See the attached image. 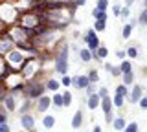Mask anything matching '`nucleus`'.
<instances>
[{"label": "nucleus", "mask_w": 147, "mask_h": 132, "mask_svg": "<svg viewBox=\"0 0 147 132\" xmlns=\"http://www.w3.org/2000/svg\"><path fill=\"white\" fill-rule=\"evenodd\" d=\"M46 92V83L39 79V77H33V79L24 81V90H22V97L24 99H31V101H37L39 97H42Z\"/></svg>", "instance_id": "f257e3e1"}, {"label": "nucleus", "mask_w": 147, "mask_h": 132, "mask_svg": "<svg viewBox=\"0 0 147 132\" xmlns=\"http://www.w3.org/2000/svg\"><path fill=\"white\" fill-rule=\"evenodd\" d=\"M55 74L59 75H68V70H70V50H68L66 44H61L57 50H55Z\"/></svg>", "instance_id": "f03ea898"}, {"label": "nucleus", "mask_w": 147, "mask_h": 132, "mask_svg": "<svg viewBox=\"0 0 147 132\" xmlns=\"http://www.w3.org/2000/svg\"><path fill=\"white\" fill-rule=\"evenodd\" d=\"M18 9L13 6H6V4H0V22H6L7 26H13L18 22Z\"/></svg>", "instance_id": "7ed1b4c3"}, {"label": "nucleus", "mask_w": 147, "mask_h": 132, "mask_svg": "<svg viewBox=\"0 0 147 132\" xmlns=\"http://www.w3.org/2000/svg\"><path fill=\"white\" fill-rule=\"evenodd\" d=\"M6 62L13 68V70L20 72L22 64L26 62V55H24V52H22V50H18V48H13L11 52H9L7 55H6Z\"/></svg>", "instance_id": "20e7f679"}, {"label": "nucleus", "mask_w": 147, "mask_h": 132, "mask_svg": "<svg viewBox=\"0 0 147 132\" xmlns=\"http://www.w3.org/2000/svg\"><path fill=\"white\" fill-rule=\"evenodd\" d=\"M7 37L13 40V42H24V40H30V35H28V29L26 28H22L20 24H13V26H9V29H7Z\"/></svg>", "instance_id": "39448f33"}, {"label": "nucleus", "mask_w": 147, "mask_h": 132, "mask_svg": "<svg viewBox=\"0 0 147 132\" xmlns=\"http://www.w3.org/2000/svg\"><path fill=\"white\" fill-rule=\"evenodd\" d=\"M144 95H145L144 86H142L140 83H134V84L131 86V90H129V95H127L125 101H127V103H131V105H138V101H140Z\"/></svg>", "instance_id": "423d86ee"}, {"label": "nucleus", "mask_w": 147, "mask_h": 132, "mask_svg": "<svg viewBox=\"0 0 147 132\" xmlns=\"http://www.w3.org/2000/svg\"><path fill=\"white\" fill-rule=\"evenodd\" d=\"M20 125H22V129H24L26 132H35L37 129V125H35V116L33 114H22L20 116Z\"/></svg>", "instance_id": "0eeeda50"}, {"label": "nucleus", "mask_w": 147, "mask_h": 132, "mask_svg": "<svg viewBox=\"0 0 147 132\" xmlns=\"http://www.w3.org/2000/svg\"><path fill=\"white\" fill-rule=\"evenodd\" d=\"M52 107V95H42L35 101V110L40 112V114H46Z\"/></svg>", "instance_id": "6e6552de"}, {"label": "nucleus", "mask_w": 147, "mask_h": 132, "mask_svg": "<svg viewBox=\"0 0 147 132\" xmlns=\"http://www.w3.org/2000/svg\"><path fill=\"white\" fill-rule=\"evenodd\" d=\"M90 84V79H88V75H74L72 77V86L76 90H85L86 86Z\"/></svg>", "instance_id": "1a4fd4ad"}, {"label": "nucleus", "mask_w": 147, "mask_h": 132, "mask_svg": "<svg viewBox=\"0 0 147 132\" xmlns=\"http://www.w3.org/2000/svg\"><path fill=\"white\" fill-rule=\"evenodd\" d=\"M13 48H15V42H13L7 35H2V37H0V55H7Z\"/></svg>", "instance_id": "9d476101"}, {"label": "nucleus", "mask_w": 147, "mask_h": 132, "mask_svg": "<svg viewBox=\"0 0 147 132\" xmlns=\"http://www.w3.org/2000/svg\"><path fill=\"white\" fill-rule=\"evenodd\" d=\"M4 108H6L7 112H17L18 110V97L13 94H7L6 101H4Z\"/></svg>", "instance_id": "9b49d317"}, {"label": "nucleus", "mask_w": 147, "mask_h": 132, "mask_svg": "<svg viewBox=\"0 0 147 132\" xmlns=\"http://www.w3.org/2000/svg\"><path fill=\"white\" fill-rule=\"evenodd\" d=\"M101 105V97L98 95V92L92 94V95H86V107H88V110H98Z\"/></svg>", "instance_id": "f8f14e48"}, {"label": "nucleus", "mask_w": 147, "mask_h": 132, "mask_svg": "<svg viewBox=\"0 0 147 132\" xmlns=\"http://www.w3.org/2000/svg\"><path fill=\"white\" fill-rule=\"evenodd\" d=\"M44 83H46V90H48V92H52V94L59 92V86H61V81H57L55 77H48V79H46Z\"/></svg>", "instance_id": "ddd939ff"}, {"label": "nucleus", "mask_w": 147, "mask_h": 132, "mask_svg": "<svg viewBox=\"0 0 147 132\" xmlns=\"http://www.w3.org/2000/svg\"><path fill=\"white\" fill-rule=\"evenodd\" d=\"M83 121H85V114H83V110H76L72 116V129H79V127L83 125Z\"/></svg>", "instance_id": "4468645a"}, {"label": "nucleus", "mask_w": 147, "mask_h": 132, "mask_svg": "<svg viewBox=\"0 0 147 132\" xmlns=\"http://www.w3.org/2000/svg\"><path fill=\"white\" fill-rule=\"evenodd\" d=\"M92 55H94V61H98V62H101L103 59H107L109 57V48L107 46H99L96 52H92Z\"/></svg>", "instance_id": "2eb2a0df"}, {"label": "nucleus", "mask_w": 147, "mask_h": 132, "mask_svg": "<svg viewBox=\"0 0 147 132\" xmlns=\"http://www.w3.org/2000/svg\"><path fill=\"white\" fill-rule=\"evenodd\" d=\"M125 127H127V121H125V117H123V116H116V117H114L112 129L116 130V132H123V130H125Z\"/></svg>", "instance_id": "dca6fc26"}, {"label": "nucleus", "mask_w": 147, "mask_h": 132, "mask_svg": "<svg viewBox=\"0 0 147 132\" xmlns=\"http://www.w3.org/2000/svg\"><path fill=\"white\" fill-rule=\"evenodd\" d=\"M99 108L103 110V114H107V112H112V108H114V105H112V97H110V95H107V97H103V99H101V105H99Z\"/></svg>", "instance_id": "f3484780"}, {"label": "nucleus", "mask_w": 147, "mask_h": 132, "mask_svg": "<svg viewBox=\"0 0 147 132\" xmlns=\"http://www.w3.org/2000/svg\"><path fill=\"white\" fill-rule=\"evenodd\" d=\"M42 127L46 130L53 129L55 127V116H52V114H42Z\"/></svg>", "instance_id": "a211bd4d"}, {"label": "nucleus", "mask_w": 147, "mask_h": 132, "mask_svg": "<svg viewBox=\"0 0 147 132\" xmlns=\"http://www.w3.org/2000/svg\"><path fill=\"white\" fill-rule=\"evenodd\" d=\"M125 53H127V59H138L140 57V48L136 46V44H131V46H127L125 48Z\"/></svg>", "instance_id": "6ab92c4d"}, {"label": "nucleus", "mask_w": 147, "mask_h": 132, "mask_svg": "<svg viewBox=\"0 0 147 132\" xmlns=\"http://www.w3.org/2000/svg\"><path fill=\"white\" fill-rule=\"evenodd\" d=\"M31 107H33V101H31V99H24V97H22V105H18V110L17 112L20 114V116H22V114H28Z\"/></svg>", "instance_id": "aec40b11"}, {"label": "nucleus", "mask_w": 147, "mask_h": 132, "mask_svg": "<svg viewBox=\"0 0 147 132\" xmlns=\"http://www.w3.org/2000/svg\"><path fill=\"white\" fill-rule=\"evenodd\" d=\"M79 59L85 62V64H88L92 59H94V55H92V52H90L88 48H81V50H79Z\"/></svg>", "instance_id": "412c9836"}, {"label": "nucleus", "mask_w": 147, "mask_h": 132, "mask_svg": "<svg viewBox=\"0 0 147 132\" xmlns=\"http://www.w3.org/2000/svg\"><path fill=\"white\" fill-rule=\"evenodd\" d=\"M119 70H121V74H129V72H134L132 61H131V59H123V61L119 62Z\"/></svg>", "instance_id": "4be33fe9"}, {"label": "nucleus", "mask_w": 147, "mask_h": 132, "mask_svg": "<svg viewBox=\"0 0 147 132\" xmlns=\"http://www.w3.org/2000/svg\"><path fill=\"white\" fill-rule=\"evenodd\" d=\"M129 90H131V86H127V84H123V83H118V84H116V90H114V94H116V95H121V97L127 99Z\"/></svg>", "instance_id": "5701e85b"}, {"label": "nucleus", "mask_w": 147, "mask_h": 132, "mask_svg": "<svg viewBox=\"0 0 147 132\" xmlns=\"http://www.w3.org/2000/svg\"><path fill=\"white\" fill-rule=\"evenodd\" d=\"M85 44H86V48L90 50V52H96L99 46H101V42H99V37L96 35V37H92V39H88V40H85Z\"/></svg>", "instance_id": "b1692460"}, {"label": "nucleus", "mask_w": 147, "mask_h": 132, "mask_svg": "<svg viewBox=\"0 0 147 132\" xmlns=\"http://www.w3.org/2000/svg\"><path fill=\"white\" fill-rule=\"evenodd\" d=\"M121 83H123V84H127V86H132V84L136 83V74H134V72L123 74V75H121Z\"/></svg>", "instance_id": "393cba45"}, {"label": "nucleus", "mask_w": 147, "mask_h": 132, "mask_svg": "<svg viewBox=\"0 0 147 132\" xmlns=\"http://www.w3.org/2000/svg\"><path fill=\"white\" fill-rule=\"evenodd\" d=\"M132 31H134V28H132L129 22H125L123 28H121V39L123 40H129V39H131V35H132Z\"/></svg>", "instance_id": "a878e982"}, {"label": "nucleus", "mask_w": 147, "mask_h": 132, "mask_svg": "<svg viewBox=\"0 0 147 132\" xmlns=\"http://www.w3.org/2000/svg\"><path fill=\"white\" fill-rule=\"evenodd\" d=\"M92 19H94V20H105V22H107L109 15H107V11H101V9H98V7H94V9H92Z\"/></svg>", "instance_id": "bb28decb"}, {"label": "nucleus", "mask_w": 147, "mask_h": 132, "mask_svg": "<svg viewBox=\"0 0 147 132\" xmlns=\"http://www.w3.org/2000/svg\"><path fill=\"white\" fill-rule=\"evenodd\" d=\"M52 105H53V107H57V108H64V105H63V94L61 92H55L52 95Z\"/></svg>", "instance_id": "cd10ccee"}, {"label": "nucleus", "mask_w": 147, "mask_h": 132, "mask_svg": "<svg viewBox=\"0 0 147 132\" xmlns=\"http://www.w3.org/2000/svg\"><path fill=\"white\" fill-rule=\"evenodd\" d=\"M86 75H88L90 83H94V84H98V83H99V72L96 70V68H90V70H88V74H86Z\"/></svg>", "instance_id": "c85d7f7f"}, {"label": "nucleus", "mask_w": 147, "mask_h": 132, "mask_svg": "<svg viewBox=\"0 0 147 132\" xmlns=\"http://www.w3.org/2000/svg\"><path fill=\"white\" fill-rule=\"evenodd\" d=\"M125 97H121V95H116V94H114V97H112V105H114V107H116V108H123V107H125Z\"/></svg>", "instance_id": "c756f323"}, {"label": "nucleus", "mask_w": 147, "mask_h": 132, "mask_svg": "<svg viewBox=\"0 0 147 132\" xmlns=\"http://www.w3.org/2000/svg\"><path fill=\"white\" fill-rule=\"evenodd\" d=\"M138 24L147 28V7H144V9L140 11V15H138Z\"/></svg>", "instance_id": "7c9ffc66"}, {"label": "nucleus", "mask_w": 147, "mask_h": 132, "mask_svg": "<svg viewBox=\"0 0 147 132\" xmlns=\"http://www.w3.org/2000/svg\"><path fill=\"white\" fill-rule=\"evenodd\" d=\"M94 29H96V33L105 31V29H107V22H105V20H94Z\"/></svg>", "instance_id": "2f4dec72"}, {"label": "nucleus", "mask_w": 147, "mask_h": 132, "mask_svg": "<svg viewBox=\"0 0 147 132\" xmlns=\"http://www.w3.org/2000/svg\"><path fill=\"white\" fill-rule=\"evenodd\" d=\"M123 132H140V125H138L136 121H131V123H127V127H125Z\"/></svg>", "instance_id": "473e14b6"}, {"label": "nucleus", "mask_w": 147, "mask_h": 132, "mask_svg": "<svg viewBox=\"0 0 147 132\" xmlns=\"http://www.w3.org/2000/svg\"><path fill=\"white\" fill-rule=\"evenodd\" d=\"M63 105H64V108H68L72 105V94L70 92H63Z\"/></svg>", "instance_id": "72a5a7b5"}, {"label": "nucleus", "mask_w": 147, "mask_h": 132, "mask_svg": "<svg viewBox=\"0 0 147 132\" xmlns=\"http://www.w3.org/2000/svg\"><path fill=\"white\" fill-rule=\"evenodd\" d=\"M96 7H98V9H101V11H107L109 7H110V2H109V0H98Z\"/></svg>", "instance_id": "f704fd0d"}, {"label": "nucleus", "mask_w": 147, "mask_h": 132, "mask_svg": "<svg viewBox=\"0 0 147 132\" xmlns=\"http://www.w3.org/2000/svg\"><path fill=\"white\" fill-rule=\"evenodd\" d=\"M121 9H123V6H119V4H114V6H110V11H112V15L114 17H121Z\"/></svg>", "instance_id": "c9c22d12"}, {"label": "nucleus", "mask_w": 147, "mask_h": 132, "mask_svg": "<svg viewBox=\"0 0 147 132\" xmlns=\"http://www.w3.org/2000/svg\"><path fill=\"white\" fill-rule=\"evenodd\" d=\"M119 19H123V20H127V22H129V19H131V7L123 6V9H121V17H119Z\"/></svg>", "instance_id": "e433bc0d"}, {"label": "nucleus", "mask_w": 147, "mask_h": 132, "mask_svg": "<svg viewBox=\"0 0 147 132\" xmlns=\"http://www.w3.org/2000/svg\"><path fill=\"white\" fill-rule=\"evenodd\" d=\"M85 92H86V95H92V94H96V92H98V84L90 83V84L85 88Z\"/></svg>", "instance_id": "4c0bfd02"}, {"label": "nucleus", "mask_w": 147, "mask_h": 132, "mask_svg": "<svg viewBox=\"0 0 147 132\" xmlns=\"http://www.w3.org/2000/svg\"><path fill=\"white\" fill-rule=\"evenodd\" d=\"M61 84L66 86V88H70V86H72V77L70 75H63L61 77Z\"/></svg>", "instance_id": "58836bf2"}, {"label": "nucleus", "mask_w": 147, "mask_h": 132, "mask_svg": "<svg viewBox=\"0 0 147 132\" xmlns=\"http://www.w3.org/2000/svg\"><path fill=\"white\" fill-rule=\"evenodd\" d=\"M98 95L101 99L107 97V95H109V88H107V86H98Z\"/></svg>", "instance_id": "ea45409f"}, {"label": "nucleus", "mask_w": 147, "mask_h": 132, "mask_svg": "<svg viewBox=\"0 0 147 132\" xmlns=\"http://www.w3.org/2000/svg\"><path fill=\"white\" fill-rule=\"evenodd\" d=\"M7 110L4 107H0V123H7Z\"/></svg>", "instance_id": "a19ab883"}, {"label": "nucleus", "mask_w": 147, "mask_h": 132, "mask_svg": "<svg viewBox=\"0 0 147 132\" xmlns=\"http://www.w3.org/2000/svg\"><path fill=\"white\" fill-rule=\"evenodd\" d=\"M110 75L112 77H121V70H119V66H112V70H110Z\"/></svg>", "instance_id": "79ce46f5"}, {"label": "nucleus", "mask_w": 147, "mask_h": 132, "mask_svg": "<svg viewBox=\"0 0 147 132\" xmlns=\"http://www.w3.org/2000/svg\"><path fill=\"white\" fill-rule=\"evenodd\" d=\"M114 112H107L105 114V123H109V125H112V121H114Z\"/></svg>", "instance_id": "37998d69"}, {"label": "nucleus", "mask_w": 147, "mask_h": 132, "mask_svg": "<svg viewBox=\"0 0 147 132\" xmlns=\"http://www.w3.org/2000/svg\"><path fill=\"white\" fill-rule=\"evenodd\" d=\"M138 107H140L142 110H147V95H144V97L138 101Z\"/></svg>", "instance_id": "c03bdc74"}, {"label": "nucleus", "mask_w": 147, "mask_h": 132, "mask_svg": "<svg viewBox=\"0 0 147 132\" xmlns=\"http://www.w3.org/2000/svg\"><path fill=\"white\" fill-rule=\"evenodd\" d=\"M116 57L119 59V61H123V59H127V53H125V50H118V52H116Z\"/></svg>", "instance_id": "a18cd8bd"}, {"label": "nucleus", "mask_w": 147, "mask_h": 132, "mask_svg": "<svg viewBox=\"0 0 147 132\" xmlns=\"http://www.w3.org/2000/svg\"><path fill=\"white\" fill-rule=\"evenodd\" d=\"M0 132H11V129H9L7 123H0Z\"/></svg>", "instance_id": "49530a36"}, {"label": "nucleus", "mask_w": 147, "mask_h": 132, "mask_svg": "<svg viewBox=\"0 0 147 132\" xmlns=\"http://www.w3.org/2000/svg\"><path fill=\"white\" fill-rule=\"evenodd\" d=\"M112 66H114V64H110V62H105V64H103V68L109 72V74H110V70H112Z\"/></svg>", "instance_id": "de8ad7c7"}, {"label": "nucleus", "mask_w": 147, "mask_h": 132, "mask_svg": "<svg viewBox=\"0 0 147 132\" xmlns=\"http://www.w3.org/2000/svg\"><path fill=\"white\" fill-rule=\"evenodd\" d=\"M85 4H86V0H76V6H77V7L85 6Z\"/></svg>", "instance_id": "09e8293b"}, {"label": "nucleus", "mask_w": 147, "mask_h": 132, "mask_svg": "<svg viewBox=\"0 0 147 132\" xmlns=\"http://www.w3.org/2000/svg\"><path fill=\"white\" fill-rule=\"evenodd\" d=\"M92 132H103V129H101L99 125H94V129H92Z\"/></svg>", "instance_id": "8fccbe9b"}, {"label": "nucleus", "mask_w": 147, "mask_h": 132, "mask_svg": "<svg viewBox=\"0 0 147 132\" xmlns=\"http://www.w3.org/2000/svg\"><path fill=\"white\" fill-rule=\"evenodd\" d=\"M136 2V0H125V6L127 7H132V4H134Z\"/></svg>", "instance_id": "3c124183"}, {"label": "nucleus", "mask_w": 147, "mask_h": 132, "mask_svg": "<svg viewBox=\"0 0 147 132\" xmlns=\"http://www.w3.org/2000/svg\"><path fill=\"white\" fill-rule=\"evenodd\" d=\"M144 7H147V0H144Z\"/></svg>", "instance_id": "603ef678"}, {"label": "nucleus", "mask_w": 147, "mask_h": 132, "mask_svg": "<svg viewBox=\"0 0 147 132\" xmlns=\"http://www.w3.org/2000/svg\"><path fill=\"white\" fill-rule=\"evenodd\" d=\"M86 132H88V130H86Z\"/></svg>", "instance_id": "864d4df0"}]
</instances>
